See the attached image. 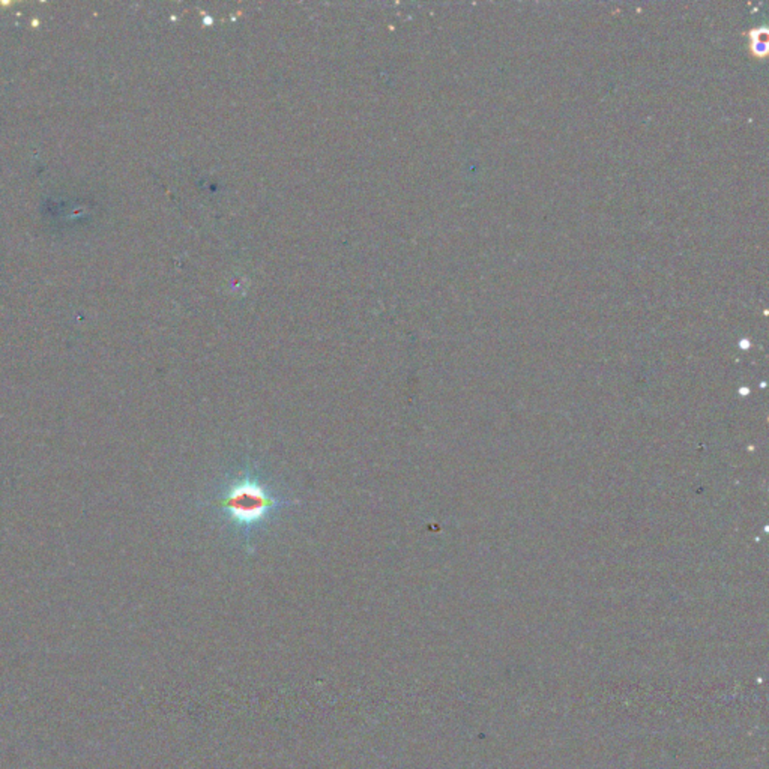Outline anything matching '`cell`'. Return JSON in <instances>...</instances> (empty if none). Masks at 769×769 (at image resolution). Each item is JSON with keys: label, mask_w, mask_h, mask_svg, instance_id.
<instances>
[{"label": "cell", "mask_w": 769, "mask_h": 769, "mask_svg": "<svg viewBox=\"0 0 769 769\" xmlns=\"http://www.w3.org/2000/svg\"><path fill=\"white\" fill-rule=\"evenodd\" d=\"M221 524L251 550L257 537L271 528L282 513L297 505L256 463H242L223 475L205 502Z\"/></svg>", "instance_id": "cell-1"}, {"label": "cell", "mask_w": 769, "mask_h": 769, "mask_svg": "<svg viewBox=\"0 0 769 769\" xmlns=\"http://www.w3.org/2000/svg\"><path fill=\"white\" fill-rule=\"evenodd\" d=\"M766 47H768V38H766V32L764 30V35L757 34V36H753V49L757 54H764L766 51Z\"/></svg>", "instance_id": "cell-2"}]
</instances>
